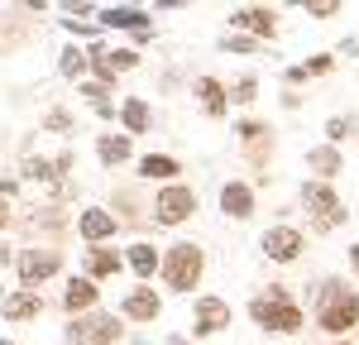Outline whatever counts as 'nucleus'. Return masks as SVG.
<instances>
[{
    "label": "nucleus",
    "instance_id": "obj_1",
    "mask_svg": "<svg viewBox=\"0 0 359 345\" xmlns=\"http://www.w3.org/2000/svg\"><path fill=\"white\" fill-rule=\"evenodd\" d=\"M311 326L331 341H350L359 326V288H350L340 273H326L311 292Z\"/></svg>",
    "mask_w": 359,
    "mask_h": 345
},
{
    "label": "nucleus",
    "instance_id": "obj_2",
    "mask_svg": "<svg viewBox=\"0 0 359 345\" xmlns=\"http://www.w3.org/2000/svg\"><path fill=\"white\" fill-rule=\"evenodd\" d=\"M249 321L264 331V336H302L306 331V307L292 297L287 283H269L249 297Z\"/></svg>",
    "mask_w": 359,
    "mask_h": 345
},
{
    "label": "nucleus",
    "instance_id": "obj_3",
    "mask_svg": "<svg viewBox=\"0 0 359 345\" xmlns=\"http://www.w3.org/2000/svg\"><path fill=\"white\" fill-rule=\"evenodd\" d=\"M158 283H163V292L192 297V288L206 283V250H201L196 240H172V245H163Z\"/></svg>",
    "mask_w": 359,
    "mask_h": 345
},
{
    "label": "nucleus",
    "instance_id": "obj_4",
    "mask_svg": "<svg viewBox=\"0 0 359 345\" xmlns=\"http://www.w3.org/2000/svg\"><path fill=\"white\" fill-rule=\"evenodd\" d=\"M297 201H302V211H306V230H311V235H335V230L350 221V211H345V197L335 192V182L302 177V187H297Z\"/></svg>",
    "mask_w": 359,
    "mask_h": 345
},
{
    "label": "nucleus",
    "instance_id": "obj_5",
    "mask_svg": "<svg viewBox=\"0 0 359 345\" xmlns=\"http://www.w3.org/2000/svg\"><path fill=\"white\" fill-rule=\"evenodd\" d=\"M67 269V250L62 245H15V283L39 292L48 288Z\"/></svg>",
    "mask_w": 359,
    "mask_h": 345
},
{
    "label": "nucleus",
    "instance_id": "obj_6",
    "mask_svg": "<svg viewBox=\"0 0 359 345\" xmlns=\"http://www.w3.org/2000/svg\"><path fill=\"white\" fill-rule=\"evenodd\" d=\"M62 341L67 345H125V321L115 312H106V307H96V312L67 316Z\"/></svg>",
    "mask_w": 359,
    "mask_h": 345
},
{
    "label": "nucleus",
    "instance_id": "obj_7",
    "mask_svg": "<svg viewBox=\"0 0 359 345\" xmlns=\"http://www.w3.org/2000/svg\"><path fill=\"white\" fill-rule=\"evenodd\" d=\"M196 211H201V197H196V187H192V182H163V187L154 192V206H149L154 226H163V230L187 226Z\"/></svg>",
    "mask_w": 359,
    "mask_h": 345
},
{
    "label": "nucleus",
    "instance_id": "obj_8",
    "mask_svg": "<svg viewBox=\"0 0 359 345\" xmlns=\"http://www.w3.org/2000/svg\"><path fill=\"white\" fill-rule=\"evenodd\" d=\"M235 135H240V158H245L254 172H264L269 163H273L278 135H273L269 120H259V115H240V120H235Z\"/></svg>",
    "mask_w": 359,
    "mask_h": 345
},
{
    "label": "nucleus",
    "instance_id": "obj_9",
    "mask_svg": "<svg viewBox=\"0 0 359 345\" xmlns=\"http://www.w3.org/2000/svg\"><path fill=\"white\" fill-rule=\"evenodd\" d=\"M96 25L106 34H135V48L154 43V10H144V5H101Z\"/></svg>",
    "mask_w": 359,
    "mask_h": 345
},
{
    "label": "nucleus",
    "instance_id": "obj_10",
    "mask_svg": "<svg viewBox=\"0 0 359 345\" xmlns=\"http://www.w3.org/2000/svg\"><path fill=\"white\" fill-rule=\"evenodd\" d=\"M230 321H235L230 297H221V292H196L192 297V341L221 336V331H230Z\"/></svg>",
    "mask_w": 359,
    "mask_h": 345
},
{
    "label": "nucleus",
    "instance_id": "obj_11",
    "mask_svg": "<svg viewBox=\"0 0 359 345\" xmlns=\"http://www.w3.org/2000/svg\"><path fill=\"white\" fill-rule=\"evenodd\" d=\"M115 316L120 321H130V326H154L158 316H163V292L154 283H135L120 292V302H115Z\"/></svg>",
    "mask_w": 359,
    "mask_h": 345
},
{
    "label": "nucleus",
    "instance_id": "obj_12",
    "mask_svg": "<svg viewBox=\"0 0 359 345\" xmlns=\"http://www.w3.org/2000/svg\"><path fill=\"white\" fill-rule=\"evenodd\" d=\"M225 25H230V34H245L254 43H273L278 39V10L273 5H235L225 15Z\"/></svg>",
    "mask_w": 359,
    "mask_h": 345
},
{
    "label": "nucleus",
    "instance_id": "obj_13",
    "mask_svg": "<svg viewBox=\"0 0 359 345\" xmlns=\"http://www.w3.org/2000/svg\"><path fill=\"white\" fill-rule=\"evenodd\" d=\"M259 250L269 264H297L306 255V230L302 226H287V221H278L259 235Z\"/></svg>",
    "mask_w": 359,
    "mask_h": 345
},
{
    "label": "nucleus",
    "instance_id": "obj_14",
    "mask_svg": "<svg viewBox=\"0 0 359 345\" xmlns=\"http://www.w3.org/2000/svg\"><path fill=\"white\" fill-rule=\"evenodd\" d=\"M72 230H77L82 245H115L120 221L111 216V206H82V211L72 216Z\"/></svg>",
    "mask_w": 359,
    "mask_h": 345
},
{
    "label": "nucleus",
    "instance_id": "obj_15",
    "mask_svg": "<svg viewBox=\"0 0 359 345\" xmlns=\"http://www.w3.org/2000/svg\"><path fill=\"white\" fill-rule=\"evenodd\" d=\"M120 273H125V250H115V245H86L82 250V278L111 283Z\"/></svg>",
    "mask_w": 359,
    "mask_h": 345
},
{
    "label": "nucleus",
    "instance_id": "obj_16",
    "mask_svg": "<svg viewBox=\"0 0 359 345\" xmlns=\"http://www.w3.org/2000/svg\"><path fill=\"white\" fill-rule=\"evenodd\" d=\"M259 211V192L249 177H225L221 182V216L225 221H249Z\"/></svg>",
    "mask_w": 359,
    "mask_h": 345
},
{
    "label": "nucleus",
    "instance_id": "obj_17",
    "mask_svg": "<svg viewBox=\"0 0 359 345\" xmlns=\"http://www.w3.org/2000/svg\"><path fill=\"white\" fill-rule=\"evenodd\" d=\"M192 101L201 106L206 120H225L230 115V86L216 72H201V77H192Z\"/></svg>",
    "mask_w": 359,
    "mask_h": 345
},
{
    "label": "nucleus",
    "instance_id": "obj_18",
    "mask_svg": "<svg viewBox=\"0 0 359 345\" xmlns=\"http://www.w3.org/2000/svg\"><path fill=\"white\" fill-rule=\"evenodd\" d=\"M43 312H48L43 292H29V288H10L5 302H0V316H5L10 326H29V321H39Z\"/></svg>",
    "mask_w": 359,
    "mask_h": 345
},
{
    "label": "nucleus",
    "instance_id": "obj_19",
    "mask_svg": "<svg viewBox=\"0 0 359 345\" xmlns=\"http://www.w3.org/2000/svg\"><path fill=\"white\" fill-rule=\"evenodd\" d=\"M149 206H154V197H144V187H120L115 201H111V216L120 221V230L125 226H149V221H154Z\"/></svg>",
    "mask_w": 359,
    "mask_h": 345
},
{
    "label": "nucleus",
    "instance_id": "obj_20",
    "mask_svg": "<svg viewBox=\"0 0 359 345\" xmlns=\"http://www.w3.org/2000/svg\"><path fill=\"white\" fill-rule=\"evenodd\" d=\"M158 264H163V250L154 240H130L125 245V269L135 273V283H154L158 278Z\"/></svg>",
    "mask_w": 359,
    "mask_h": 345
},
{
    "label": "nucleus",
    "instance_id": "obj_21",
    "mask_svg": "<svg viewBox=\"0 0 359 345\" xmlns=\"http://www.w3.org/2000/svg\"><path fill=\"white\" fill-rule=\"evenodd\" d=\"M96 307H101V283H91L82 273H67V283H62V312L82 316V312H96Z\"/></svg>",
    "mask_w": 359,
    "mask_h": 345
},
{
    "label": "nucleus",
    "instance_id": "obj_22",
    "mask_svg": "<svg viewBox=\"0 0 359 345\" xmlns=\"http://www.w3.org/2000/svg\"><path fill=\"white\" fill-rule=\"evenodd\" d=\"M96 163H101L106 172L135 163V140H130L125 130H106V135H96Z\"/></svg>",
    "mask_w": 359,
    "mask_h": 345
},
{
    "label": "nucleus",
    "instance_id": "obj_23",
    "mask_svg": "<svg viewBox=\"0 0 359 345\" xmlns=\"http://www.w3.org/2000/svg\"><path fill=\"white\" fill-rule=\"evenodd\" d=\"M135 177L139 182H182V158L177 154H139L135 158Z\"/></svg>",
    "mask_w": 359,
    "mask_h": 345
},
{
    "label": "nucleus",
    "instance_id": "obj_24",
    "mask_svg": "<svg viewBox=\"0 0 359 345\" xmlns=\"http://www.w3.org/2000/svg\"><path fill=\"white\" fill-rule=\"evenodd\" d=\"M306 172L316 177V182H335L340 172H345V149H335V144H311L306 149Z\"/></svg>",
    "mask_w": 359,
    "mask_h": 345
},
{
    "label": "nucleus",
    "instance_id": "obj_25",
    "mask_svg": "<svg viewBox=\"0 0 359 345\" xmlns=\"http://www.w3.org/2000/svg\"><path fill=\"white\" fill-rule=\"evenodd\" d=\"M331 72H335V53H311V58H302V62H287V67H283V86L297 91L302 82L331 77Z\"/></svg>",
    "mask_w": 359,
    "mask_h": 345
},
{
    "label": "nucleus",
    "instance_id": "obj_26",
    "mask_svg": "<svg viewBox=\"0 0 359 345\" xmlns=\"http://www.w3.org/2000/svg\"><path fill=\"white\" fill-rule=\"evenodd\" d=\"M120 130L130 135V140H139V135H149L154 130V106H149V96H120Z\"/></svg>",
    "mask_w": 359,
    "mask_h": 345
},
{
    "label": "nucleus",
    "instance_id": "obj_27",
    "mask_svg": "<svg viewBox=\"0 0 359 345\" xmlns=\"http://www.w3.org/2000/svg\"><path fill=\"white\" fill-rule=\"evenodd\" d=\"M57 72H62L67 82H86V77H91V58H86L82 43H62V53H57Z\"/></svg>",
    "mask_w": 359,
    "mask_h": 345
},
{
    "label": "nucleus",
    "instance_id": "obj_28",
    "mask_svg": "<svg viewBox=\"0 0 359 345\" xmlns=\"http://www.w3.org/2000/svg\"><path fill=\"white\" fill-rule=\"evenodd\" d=\"M106 62H111V72H115V77H125V72H139L144 53H139L135 43H111V48H106Z\"/></svg>",
    "mask_w": 359,
    "mask_h": 345
},
{
    "label": "nucleus",
    "instance_id": "obj_29",
    "mask_svg": "<svg viewBox=\"0 0 359 345\" xmlns=\"http://www.w3.org/2000/svg\"><path fill=\"white\" fill-rule=\"evenodd\" d=\"M39 135H62V140H72V135H77V120H72L67 106H53V111L39 120Z\"/></svg>",
    "mask_w": 359,
    "mask_h": 345
},
{
    "label": "nucleus",
    "instance_id": "obj_30",
    "mask_svg": "<svg viewBox=\"0 0 359 345\" xmlns=\"http://www.w3.org/2000/svg\"><path fill=\"white\" fill-rule=\"evenodd\" d=\"M321 135H326V144H335V149H345V144H350V140L359 135V120H355V115H331Z\"/></svg>",
    "mask_w": 359,
    "mask_h": 345
},
{
    "label": "nucleus",
    "instance_id": "obj_31",
    "mask_svg": "<svg viewBox=\"0 0 359 345\" xmlns=\"http://www.w3.org/2000/svg\"><path fill=\"white\" fill-rule=\"evenodd\" d=\"M230 86V106H254L259 101V77L254 72H240L235 82H225Z\"/></svg>",
    "mask_w": 359,
    "mask_h": 345
},
{
    "label": "nucleus",
    "instance_id": "obj_32",
    "mask_svg": "<svg viewBox=\"0 0 359 345\" xmlns=\"http://www.w3.org/2000/svg\"><path fill=\"white\" fill-rule=\"evenodd\" d=\"M216 48H221V53H240V58H249V53H259L264 43H254V39H245V34H230V29H225L221 39H216Z\"/></svg>",
    "mask_w": 359,
    "mask_h": 345
},
{
    "label": "nucleus",
    "instance_id": "obj_33",
    "mask_svg": "<svg viewBox=\"0 0 359 345\" xmlns=\"http://www.w3.org/2000/svg\"><path fill=\"white\" fill-rule=\"evenodd\" d=\"M115 91H120V86H111V82H96V77L77 82V96H86L91 106H101V101H115Z\"/></svg>",
    "mask_w": 359,
    "mask_h": 345
},
{
    "label": "nucleus",
    "instance_id": "obj_34",
    "mask_svg": "<svg viewBox=\"0 0 359 345\" xmlns=\"http://www.w3.org/2000/svg\"><path fill=\"white\" fill-rule=\"evenodd\" d=\"M306 20H335V15H345V0H302Z\"/></svg>",
    "mask_w": 359,
    "mask_h": 345
},
{
    "label": "nucleus",
    "instance_id": "obj_35",
    "mask_svg": "<svg viewBox=\"0 0 359 345\" xmlns=\"http://www.w3.org/2000/svg\"><path fill=\"white\" fill-rule=\"evenodd\" d=\"M15 211H20L15 201H5V197H0V235H5V230H15Z\"/></svg>",
    "mask_w": 359,
    "mask_h": 345
},
{
    "label": "nucleus",
    "instance_id": "obj_36",
    "mask_svg": "<svg viewBox=\"0 0 359 345\" xmlns=\"http://www.w3.org/2000/svg\"><path fill=\"white\" fill-rule=\"evenodd\" d=\"M345 264H350V278L359 283V240H355V245H345Z\"/></svg>",
    "mask_w": 359,
    "mask_h": 345
},
{
    "label": "nucleus",
    "instance_id": "obj_37",
    "mask_svg": "<svg viewBox=\"0 0 359 345\" xmlns=\"http://www.w3.org/2000/svg\"><path fill=\"white\" fill-rule=\"evenodd\" d=\"M278 106H283V111H297V106H302V91H287V86H283V96H278Z\"/></svg>",
    "mask_w": 359,
    "mask_h": 345
},
{
    "label": "nucleus",
    "instance_id": "obj_38",
    "mask_svg": "<svg viewBox=\"0 0 359 345\" xmlns=\"http://www.w3.org/2000/svg\"><path fill=\"white\" fill-rule=\"evenodd\" d=\"M5 269H15V245H10V240H0V273H5Z\"/></svg>",
    "mask_w": 359,
    "mask_h": 345
},
{
    "label": "nucleus",
    "instance_id": "obj_39",
    "mask_svg": "<svg viewBox=\"0 0 359 345\" xmlns=\"http://www.w3.org/2000/svg\"><path fill=\"white\" fill-rule=\"evenodd\" d=\"M163 345H196V341H192V336H187V331H172V336H168Z\"/></svg>",
    "mask_w": 359,
    "mask_h": 345
},
{
    "label": "nucleus",
    "instance_id": "obj_40",
    "mask_svg": "<svg viewBox=\"0 0 359 345\" xmlns=\"http://www.w3.org/2000/svg\"><path fill=\"white\" fill-rule=\"evenodd\" d=\"M331 345H355V341H331Z\"/></svg>",
    "mask_w": 359,
    "mask_h": 345
},
{
    "label": "nucleus",
    "instance_id": "obj_41",
    "mask_svg": "<svg viewBox=\"0 0 359 345\" xmlns=\"http://www.w3.org/2000/svg\"><path fill=\"white\" fill-rule=\"evenodd\" d=\"M5 292H10V288H0V302H5Z\"/></svg>",
    "mask_w": 359,
    "mask_h": 345
},
{
    "label": "nucleus",
    "instance_id": "obj_42",
    "mask_svg": "<svg viewBox=\"0 0 359 345\" xmlns=\"http://www.w3.org/2000/svg\"><path fill=\"white\" fill-rule=\"evenodd\" d=\"M0 345H20V341H0Z\"/></svg>",
    "mask_w": 359,
    "mask_h": 345
}]
</instances>
